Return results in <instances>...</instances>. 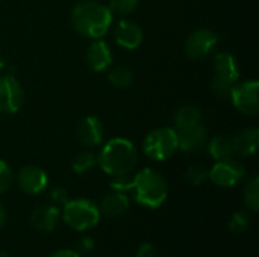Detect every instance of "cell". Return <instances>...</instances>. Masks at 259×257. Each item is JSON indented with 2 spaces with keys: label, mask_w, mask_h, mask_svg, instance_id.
<instances>
[{
  "label": "cell",
  "mask_w": 259,
  "mask_h": 257,
  "mask_svg": "<svg viewBox=\"0 0 259 257\" xmlns=\"http://www.w3.org/2000/svg\"><path fill=\"white\" fill-rule=\"evenodd\" d=\"M112 17L108 6L94 0H87L73 8L71 24L79 35L90 39H100L108 33Z\"/></svg>",
  "instance_id": "6da1fadb"
},
{
  "label": "cell",
  "mask_w": 259,
  "mask_h": 257,
  "mask_svg": "<svg viewBox=\"0 0 259 257\" xmlns=\"http://www.w3.org/2000/svg\"><path fill=\"white\" fill-rule=\"evenodd\" d=\"M138 162L135 145L124 138H114L108 141L97 156V165L112 177L131 174Z\"/></svg>",
  "instance_id": "7a4b0ae2"
},
{
  "label": "cell",
  "mask_w": 259,
  "mask_h": 257,
  "mask_svg": "<svg viewBox=\"0 0 259 257\" xmlns=\"http://www.w3.org/2000/svg\"><path fill=\"white\" fill-rule=\"evenodd\" d=\"M131 192H134V198L138 204L156 209L165 201L168 188L165 179L158 171L144 168L132 177Z\"/></svg>",
  "instance_id": "3957f363"
},
{
  "label": "cell",
  "mask_w": 259,
  "mask_h": 257,
  "mask_svg": "<svg viewBox=\"0 0 259 257\" xmlns=\"http://www.w3.org/2000/svg\"><path fill=\"white\" fill-rule=\"evenodd\" d=\"M100 215L99 206L88 198L68 200L62 209L64 223L76 232H85L97 226Z\"/></svg>",
  "instance_id": "277c9868"
},
{
  "label": "cell",
  "mask_w": 259,
  "mask_h": 257,
  "mask_svg": "<svg viewBox=\"0 0 259 257\" xmlns=\"http://www.w3.org/2000/svg\"><path fill=\"white\" fill-rule=\"evenodd\" d=\"M178 150V132L171 127L152 130L143 141V151L153 161H167Z\"/></svg>",
  "instance_id": "5b68a950"
},
{
  "label": "cell",
  "mask_w": 259,
  "mask_h": 257,
  "mask_svg": "<svg viewBox=\"0 0 259 257\" xmlns=\"http://www.w3.org/2000/svg\"><path fill=\"white\" fill-rule=\"evenodd\" d=\"M246 177V168L235 159L217 161L215 165L208 171V179L220 188H232Z\"/></svg>",
  "instance_id": "8992f818"
},
{
  "label": "cell",
  "mask_w": 259,
  "mask_h": 257,
  "mask_svg": "<svg viewBox=\"0 0 259 257\" xmlns=\"http://www.w3.org/2000/svg\"><path fill=\"white\" fill-rule=\"evenodd\" d=\"M219 45V35L211 29L194 30L185 42V53L194 61L208 59Z\"/></svg>",
  "instance_id": "52a82bcc"
},
{
  "label": "cell",
  "mask_w": 259,
  "mask_h": 257,
  "mask_svg": "<svg viewBox=\"0 0 259 257\" xmlns=\"http://www.w3.org/2000/svg\"><path fill=\"white\" fill-rule=\"evenodd\" d=\"M259 83L256 80H247L244 83L235 85L231 94V100L234 106L250 117H256L259 114Z\"/></svg>",
  "instance_id": "ba28073f"
},
{
  "label": "cell",
  "mask_w": 259,
  "mask_h": 257,
  "mask_svg": "<svg viewBox=\"0 0 259 257\" xmlns=\"http://www.w3.org/2000/svg\"><path fill=\"white\" fill-rule=\"evenodd\" d=\"M24 101V91L12 74L0 77V112L15 114Z\"/></svg>",
  "instance_id": "9c48e42d"
},
{
  "label": "cell",
  "mask_w": 259,
  "mask_h": 257,
  "mask_svg": "<svg viewBox=\"0 0 259 257\" xmlns=\"http://www.w3.org/2000/svg\"><path fill=\"white\" fill-rule=\"evenodd\" d=\"M17 183L24 194L36 195L47 188L49 177L42 168H39L36 165H27L18 171Z\"/></svg>",
  "instance_id": "30bf717a"
},
{
  "label": "cell",
  "mask_w": 259,
  "mask_h": 257,
  "mask_svg": "<svg viewBox=\"0 0 259 257\" xmlns=\"http://www.w3.org/2000/svg\"><path fill=\"white\" fill-rule=\"evenodd\" d=\"M76 136L79 142L85 147H97L102 144L105 136V129L97 117H85L76 129Z\"/></svg>",
  "instance_id": "8fae6325"
},
{
  "label": "cell",
  "mask_w": 259,
  "mask_h": 257,
  "mask_svg": "<svg viewBox=\"0 0 259 257\" xmlns=\"http://www.w3.org/2000/svg\"><path fill=\"white\" fill-rule=\"evenodd\" d=\"M114 39L120 47L126 50H135L143 42V30L131 20H120L114 29Z\"/></svg>",
  "instance_id": "7c38bea8"
},
{
  "label": "cell",
  "mask_w": 259,
  "mask_h": 257,
  "mask_svg": "<svg viewBox=\"0 0 259 257\" xmlns=\"http://www.w3.org/2000/svg\"><path fill=\"white\" fill-rule=\"evenodd\" d=\"M85 58L88 65L94 71H106L111 64H112V52L111 47L106 41L100 39H93V42L88 45L85 52Z\"/></svg>",
  "instance_id": "4fadbf2b"
},
{
  "label": "cell",
  "mask_w": 259,
  "mask_h": 257,
  "mask_svg": "<svg viewBox=\"0 0 259 257\" xmlns=\"http://www.w3.org/2000/svg\"><path fill=\"white\" fill-rule=\"evenodd\" d=\"M206 142H208V132L202 124L178 132V150H182L184 153L197 151L203 148Z\"/></svg>",
  "instance_id": "5bb4252c"
},
{
  "label": "cell",
  "mask_w": 259,
  "mask_h": 257,
  "mask_svg": "<svg viewBox=\"0 0 259 257\" xmlns=\"http://www.w3.org/2000/svg\"><path fill=\"white\" fill-rule=\"evenodd\" d=\"M59 209L53 204H46L36 208L30 215V224L35 230L42 233H50L56 229L59 223Z\"/></svg>",
  "instance_id": "9a60e30c"
},
{
  "label": "cell",
  "mask_w": 259,
  "mask_h": 257,
  "mask_svg": "<svg viewBox=\"0 0 259 257\" xmlns=\"http://www.w3.org/2000/svg\"><path fill=\"white\" fill-rule=\"evenodd\" d=\"M214 73L215 77L235 85L240 79V67L237 59L226 52L217 53L214 58Z\"/></svg>",
  "instance_id": "2e32d148"
},
{
  "label": "cell",
  "mask_w": 259,
  "mask_h": 257,
  "mask_svg": "<svg viewBox=\"0 0 259 257\" xmlns=\"http://www.w3.org/2000/svg\"><path fill=\"white\" fill-rule=\"evenodd\" d=\"M259 145V130L256 127H247L238 132L232 138L234 153L240 156H250L258 150Z\"/></svg>",
  "instance_id": "e0dca14e"
},
{
  "label": "cell",
  "mask_w": 259,
  "mask_h": 257,
  "mask_svg": "<svg viewBox=\"0 0 259 257\" xmlns=\"http://www.w3.org/2000/svg\"><path fill=\"white\" fill-rule=\"evenodd\" d=\"M99 209H100V214H103L105 217L117 218L129 209V197L124 192L112 191L103 197Z\"/></svg>",
  "instance_id": "ac0fdd59"
},
{
  "label": "cell",
  "mask_w": 259,
  "mask_h": 257,
  "mask_svg": "<svg viewBox=\"0 0 259 257\" xmlns=\"http://www.w3.org/2000/svg\"><path fill=\"white\" fill-rule=\"evenodd\" d=\"M200 121H202L200 109L196 108V106H191V105L182 106L175 115V124H176L178 132L194 127V126L200 124Z\"/></svg>",
  "instance_id": "d6986e66"
},
{
  "label": "cell",
  "mask_w": 259,
  "mask_h": 257,
  "mask_svg": "<svg viewBox=\"0 0 259 257\" xmlns=\"http://www.w3.org/2000/svg\"><path fill=\"white\" fill-rule=\"evenodd\" d=\"M206 144H208V153L215 161H225V159H231L234 156L232 139L228 136L217 135Z\"/></svg>",
  "instance_id": "ffe728a7"
},
{
  "label": "cell",
  "mask_w": 259,
  "mask_h": 257,
  "mask_svg": "<svg viewBox=\"0 0 259 257\" xmlns=\"http://www.w3.org/2000/svg\"><path fill=\"white\" fill-rule=\"evenodd\" d=\"M108 80L114 86L126 89L134 83V71L131 68H127V67H123V65L115 67L108 73Z\"/></svg>",
  "instance_id": "44dd1931"
},
{
  "label": "cell",
  "mask_w": 259,
  "mask_h": 257,
  "mask_svg": "<svg viewBox=\"0 0 259 257\" xmlns=\"http://www.w3.org/2000/svg\"><path fill=\"white\" fill-rule=\"evenodd\" d=\"M97 165V158L94 153L85 150V151H80L77 153L74 158H73V162H71V170L76 173V174H85L88 173L90 170H93L94 167Z\"/></svg>",
  "instance_id": "7402d4cb"
},
{
  "label": "cell",
  "mask_w": 259,
  "mask_h": 257,
  "mask_svg": "<svg viewBox=\"0 0 259 257\" xmlns=\"http://www.w3.org/2000/svg\"><path fill=\"white\" fill-rule=\"evenodd\" d=\"M243 197H244V203H246L247 209H249V211H252V212H258L259 211L258 176H253V177L247 182V185H246V188H244V194H243Z\"/></svg>",
  "instance_id": "603a6c76"
},
{
  "label": "cell",
  "mask_w": 259,
  "mask_h": 257,
  "mask_svg": "<svg viewBox=\"0 0 259 257\" xmlns=\"http://www.w3.org/2000/svg\"><path fill=\"white\" fill-rule=\"evenodd\" d=\"M250 223H252L250 214L247 211H238V212L232 214V217L229 220V230L234 235L244 233L250 227Z\"/></svg>",
  "instance_id": "cb8c5ba5"
},
{
  "label": "cell",
  "mask_w": 259,
  "mask_h": 257,
  "mask_svg": "<svg viewBox=\"0 0 259 257\" xmlns=\"http://www.w3.org/2000/svg\"><path fill=\"white\" fill-rule=\"evenodd\" d=\"M140 0H109L108 9L112 15L127 17L138 8Z\"/></svg>",
  "instance_id": "d4e9b609"
},
{
  "label": "cell",
  "mask_w": 259,
  "mask_h": 257,
  "mask_svg": "<svg viewBox=\"0 0 259 257\" xmlns=\"http://www.w3.org/2000/svg\"><path fill=\"white\" fill-rule=\"evenodd\" d=\"M185 180L194 186L203 185L208 180V170L202 165H193L185 171Z\"/></svg>",
  "instance_id": "484cf974"
},
{
  "label": "cell",
  "mask_w": 259,
  "mask_h": 257,
  "mask_svg": "<svg viewBox=\"0 0 259 257\" xmlns=\"http://www.w3.org/2000/svg\"><path fill=\"white\" fill-rule=\"evenodd\" d=\"M234 86H235L234 83H229V82H226V80H222V79H219V77H215V76H214V79H212V82H211V89H212V92H214L217 97H220V98H229L231 94H232Z\"/></svg>",
  "instance_id": "4316f807"
},
{
  "label": "cell",
  "mask_w": 259,
  "mask_h": 257,
  "mask_svg": "<svg viewBox=\"0 0 259 257\" xmlns=\"http://www.w3.org/2000/svg\"><path fill=\"white\" fill-rule=\"evenodd\" d=\"M12 182H14V173L11 167L5 161H0V194L6 192L11 188Z\"/></svg>",
  "instance_id": "83f0119b"
},
{
  "label": "cell",
  "mask_w": 259,
  "mask_h": 257,
  "mask_svg": "<svg viewBox=\"0 0 259 257\" xmlns=\"http://www.w3.org/2000/svg\"><path fill=\"white\" fill-rule=\"evenodd\" d=\"M111 188H112V191L127 194V192H131V188H132V177H129V174L114 177L112 182H111Z\"/></svg>",
  "instance_id": "f1b7e54d"
},
{
  "label": "cell",
  "mask_w": 259,
  "mask_h": 257,
  "mask_svg": "<svg viewBox=\"0 0 259 257\" xmlns=\"http://www.w3.org/2000/svg\"><path fill=\"white\" fill-rule=\"evenodd\" d=\"M49 197H50V200H52L55 204H64V203L68 201V192H67V189H64V188H53V189L50 191Z\"/></svg>",
  "instance_id": "f546056e"
},
{
  "label": "cell",
  "mask_w": 259,
  "mask_h": 257,
  "mask_svg": "<svg viewBox=\"0 0 259 257\" xmlns=\"http://www.w3.org/2000/svg\"><path fill=\"white\" fill-rule=\"evenodd\" d=\"M135 257H159L158 256V251L155 248L153 244L150 242H144L138 247L137 253H135Z\"/></svg>",
  "instance_id": "4dcf8cb0"
},
{
  "label": "cell",
  "mask_w": 259,
  "mask_h": 257,
  "mask_svg": "<svg viewBox=\"0 0 259 257\" xmlns=\"http://www.w3.org/2000/svg\"><path fill=\"white\" fill-rule=\"evenodd\" d=\"M77 250L80 253H90L94 250V241L88 236H83L79 242H77Z\"/></svg>",
  "instance_id": "1f68e13d"
},
{
  "label": "cell",
  "mask_w": 259,
  "mask_h": 257,
  "mask_svg": "<svg viewBox=\"0 0 259 257\" xmlns=\"http://www.w3.org/2000/svg\"><path fill=\"white\" fill-rule=\"evenodd\" d=\"M50 257H80V254L73 250H58Z\"/></svg>",
  "instance_id": "d6a6232c"
},
{
  "label": "cell",
  "mask_w": 259,
  "mask_h": 257,
  "mask_svg": "<svg viewBox=\"0 0 259 257\" xmlns=\"http://www.w3.org/2000/svg\"><path fill=\"white\" fill-rule=\"evenodd\" d=\"M5 223H6V211H5V208L0 204V229L5 226Z\"/></svg>",
  "instance_id": "836d02e7"
},
{
  "label": "cell",
  "mask_w": 259,
  "mask_h": 257,
  "mask_svg": "<svg viewBox=\"0 0 259 257\" xmlns=\"http://www.w3.org/2000/svg\"><path fill=\"white\" fill-rule=\"evenodd\" d=\"M5 67H6V64H5V59L0 56V71H2V70H5Z\"/></svg>",
  "instance_id": "e575fe53"
},
{
  "label": "cell",
  "mask_w": 259,
  "mask_h": 257,
  "mask_svg": "<svg viewBox=\"0 0 259 257\" xmlns=\"http://www.w3.org/2000/svg\"><path fill=\"white\" fill-rule=\"evenodd\" d=\"M0 257H9V254L5 253V251H0Z\"/></svg>",
  "instance_id": "d590c367"
}]
</instances>
